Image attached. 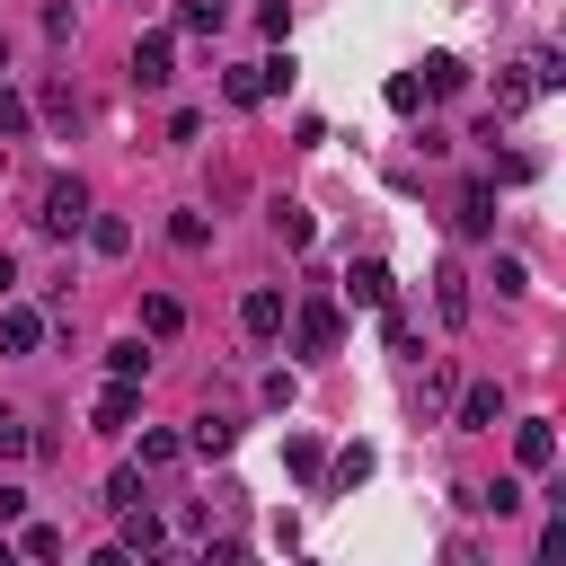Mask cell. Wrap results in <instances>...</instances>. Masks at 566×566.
<instances>
[{
  "label": "cell",
  "mask_w": 566,
  "mask_h": 566,
  "mask_svg": "<svg viewBox=\"0 0 566 566\" xmlns=\"http://www.w3.org/2000/svg\"><path fill=\"white\" fill-rule=\"evenodd\" d=\"M35 221H44V230H80V221H88V186H80V177H53Z\"/></svg>",
  "instance_id": "cell-1"
},
{
  "label": "cell",
  "mask_w": 566,
  "mask_h": 566,
  "mask_svg": "<svg viewBox=\"0 0 566 566\" xmlns=\"http://www.w3.org/2000/svg\"><path fill=\"white\" fill-rule=\"evenodd\" d=\"M133 80H142V88H168V80H177V44H168V35H142V44H133Z\"/></svg>",
  "instance_id": "cell-2"
},
{
  "label": "cell",
  "mask_w": 566,
  "mask_h": 566,
  "mask_svg": "<svg viewBox=\"0 0 566 566\" xmlns=\"http://www.w3.org/2000/svg\"><path fill=\"white\" fill-rule=\"evenodd\" d=\"M88 416H97V433H124V424H133V416H142V389H133V380H106V389H97V407H88Z\"/></svg>",
  "instance_id": "cell-3"
},
{
  "label": "cell",
  "mask_w": 566,
  "mask_h": 566,
  "mask_svg": "<svg viewBox=\"0 0 566 566\" xmlns=\"http://www.w3.org/2000/svg\"><path fill=\"white\" fill-rule=\"evenodd\" d=\"M433 310H442V327H469V274L460 265H433Z\"/></svg>",
  "instance_id": "cell-4"
},
{
  "label": "cell",
  "mask_w": 566,
  "mask_h": 566,
  "mask_svg": "<svg viewBox=\"0 0 566 566\" xmlns=\"http://www.w3.org/2000/svg\"><path fill=\"white\" fill-rule=\"evenodd\" d=\"M0 345H9V354H35V345H44V318H35L27 301H0Z\"/></svg>",
  "instance_id": "cell-5"
},
{
  "label": "cell",
  "mask_w": 566,
  "mask_h": 566,
  "mask_svg": "<svg viewBox=\"0 0 566 566\" xmlns=\"http://www.w3.org/2000/svg\"><path fill=\"white\" fill-rule=\"evenodd\" d=\"M513 460H522V469H548V460H557V424H548V416L513 424Z\"/></svg>",
  "instance_id": "cell-6"
},
{
  "label": "cell",
  "mask_w": 566,
  "mask_h": 566,
  "mask_svg": "<svg viewBox=\"0 0 566 566\" xmlns=\"http://www.w3.org/2000/svg\"><path fill=\"white\" fill-rule=\"evenodd\" d=\"M292 336H301V354H336V310H327V301H310V310L292 318Z\"/></svg>",
  "instance_id": "cell-7"
},
{
  "label": "cell",
  "mask_w": 566,
  "mask_h": 566,
  "mask_svg": "<svg viewBox=\"0 0 566 566\" xmlns=\"http://www.w3.org/2000/svg\"><path fill=\"white\" fill-rule=\"evenodd\" d=\"M345 292H354L363 310H389V265H380V256H363V265L345 274Z\"/></svg>",
  "instance_id": "cell-8"
},
{
  "label": "cell",
  "mask_w": 566,
  "mask_h": 566,
  "mask_svg": "<svg viewBox=\"0 0 566 566\" xmlns=\"http://www.w3.org/2000/svg\"><path fill=\"white\" fill-rule=\"evenodd\" d=\"M239 327H248V336H274V327H283V292H265V283H256V292L239 301Z\"/></svg>",
  "instance_id": "cell-9"
},
{
  "label": "cell",
  "mask_w": 566,
  "mask_h": 566,
  "mask_svg": "<svg viewBox=\"0 0 566 566\" xmlns=\"http://www.w3.org/2000/svg\"><path fill=\"white\" fill-rule=\"evenodd\" d=\"M495 416H504V389L495 380H469L460 389V424H495Z\"/></svg>",
  "instance_id": "cell-10"
},
{
  "label": "cell",
  "mask_w": 566,
  "mask_h": 566,
  "mask_svg": "<svg viewBox=\"0 0 566 566\" xmlns=\"http://www.w3.org/2000/svg\"><path fill=\"white\" fill-rule=\"evenodd\" d=\"M177 27L186 35H221L230 27V0H177Z\"/></svg>",
  "instance_id": "cell-11"
},
{
  "label": "cell",
  "mask_w": 566,
  "mask_h": 566,
  "mask_svg": "<svg viewBox=\"0 0 566 566\" xmlns=\"http://www.w3.org/2000/svg\"><path fill=\"white\" fill-rule=\"evenodd\" d=\"M424 88H433V97H460V88H469L460 53H424Z\"/></svg>",
  "instance_id": "cell-12"
},
{
  "label": "cell",
  "mask_w": 566,
  "mask_h": 566,
  "mask_svg": "<svg viewBox=\"0 0 566 566\" xmlns=\"http://www.w3.org/2000/svg\"><path fill=\"white\" fill-rule=\"evenodd\" d=\"M283 469H292V478H327V451H318L310 433H283Z\"/></svg>",
  "instance_id": "cell-13"
},
{
  "label": "cell",
  "mask_w": 566,
  "mask_h": 566,
  "mask_svg": "<svg viewBox=\"0 0 566 566\" xmlns=\"http://www.w3.org/2000/svg\"><path fill=\"white\" fill-rule=\"evenodd\" d=\"M159 539H168V531H159V522H150V513H142V504H124V539H115V548H124V557H133V548H142V557H150V548H159Z\"/></svg>",
  "instance_id": "cell-14"
},
{
  "label": "cell",
  "mask_w": 566,
  "mask_h": 566,
  "mask_svg": "<svg viewBox=\"0 0 566 566\" xmlns=\"http://www.w3.org/2000/svg\"><path fill=\"white\" fill-rule=\"evenodd\" d=\"M460 230H478V239L495 230V186H469V195H460Z\"/></svg>",
  "instance_id": "cell-15"
},
{
  "label": "cell",
  "mask_w": 566,
  "mask_h": 566,
  "mask_svg": "<svg viewBox=\"0 0 566 566\" xmlns=\"http://www.w3.org/2000/svg\"><path fill=\"white\" fill-rule=\"evenodd\" d=\"M221 97H230V106H256V97H265V71H256V62H239V71L221 80Z\"/></svg>",
  "instance_id": "cell-16"
},
{
  "label": "cell",
  "mask_w": 566,
  "mask_h": 566,
  "mask_svg": "<svg viewBox=\"0 0 566 566\" xmlns=\"http://www.w3.org/2000/svg\"><path fill=\"white\" fill-rule=\"evenodd\" d=\"M142 327H150V336H177V327H186V310H177L168 292H150V301H142Z\"/></svg>",
  "instance_id": "cell-17"
},
{
  "label": "cell",
  "mask_w": 566,
  "mask_h": 566,
  "mask_svg": "<svg viewBox=\"0 0 566 566\" xmlns=\"http://www.w3.org/2000/svg\"><path fill=\"white\" fill-rule=\"evenodd\" d=\"M106 371H115V380H142V371H150V354H142V336H124V345H106Z\"/></svg>",
  "instance_id": "cell-18"
},
{
  "label": "cell",
  "mask_w": 566,
  "mask_h": 566,
  "mask_svg": "<svg viewBox=\"0 0 566 566\" xmlns=\"http://www.w3.org/2000/svg\"><path fill=\"white\" fill-rule=\"evenodd\" d=\"M274 230H283V248H310V239H318V221H310L301 203H283V212H274Z\"/></svg>",
  "instance_id": "cell-19"
},
{
  "label": "cell",
  "mask_w": 566,
  "mask_h": 566,
  "mask_svg": "<svg viewBox=\"0 0 566 566\" xmlns=\"http://www.w3.org/2000/svg\"><path fill=\"white\" fill-rule=\"evenodd\" d=\"M18 548H27V557H62V531H53V522H18Z\"/></svg>",
  "instance_id": "cell-20"
},
{
  "label": "cell",
  "mask_w": 566,
  "mask_h": 566,
  "mask_svg": "<svg viewBox=\"0 0 566 566\" xmlns=\"http://www.w3.org/2000/svg\"><path fill=\"white\" fill-rule=\"evenodd\" d=\"M522 80H531V88H557V80H566V62H557V53H548V44H539V53H531V62H522Z\"/></svg>",
  "instance_id": "cell-21"
},
{
  "label": "cell",
  "mask_w": 566,
  "mask_h": 566,
  "mask_svg": "<svg viewBox=\"0 0 566 566\" xmlns=\"http://www.w3.org/2000/svg\"><path fill=\"white\" fill-rule=\"evenodd\" d=\"M186 442H195V451H203V460H212V451H230V416H203V424H195V433H186Z\"/></svg>",
  "instance_id": "cell-22"
},
{
  "label": "cell",
  "mask_w": 566,
  "mask_h": 566,
  "mask_svg": "<svg viewBox=\"0 0 566 566\" xmlns=\"http://www.w3.org/2000/svg\"><path fill=\"white\" fill-rule=\"evenodd\" d=\"M327 478H336V486H363V478H371V451H363V442H354V451H336V469H327Z\"/></svg>",
  "instance_id": "cell-23"
},
{
  "label": "cell",
  "mask_w": 566,
  "mask_h": 566,
  "mask_svg": "<svg viewBox=\"0 0 566 566\" xmlns=\"http://www.w3.org/2000/svg\"><path fill=\"white\" fill-rule=\"evenodd\" d=\"M389 106H398V115H416V106H424V80H416V71H398V80H389Z\"/></svg>",
  "instance_id": "cell-24"
},
{
  "label": "cell",
  "mask_w": 566,
  "mask_h": 566,
  "mask_svg": "<svg viewBox=\"0 0 566 566\" xmlns=\"http://www.w3.org/2000/svg\"><path fill=\"white\" fill-rule=\"evenodd\" d=\"M531 97H539V88H531V80H495V115H522V106H531Z\"/></svg>",
  "instance_id": "cell-25"
},
{
  "label": "cell",
  "mask_w": 566,
  "mask_h": 566,
  "mask_svg": "<svg viewBox=\"0 0 566 566\" xmlns=\"http://www.w3.org/2000/svg\"><path fill=\"white\" fill-rule=\"evenodd\" d=\"M44 115H53V124H80V97H71L62 80H44Z\"/></svg>",
  "instance_id": "cell-26"
},
{
  "label": "cell",
  "mask_w": 566,
  "mask_h": 566,
  "mask_svg": "<svg viewBox=\"0 0 566 566\" xmlns=\"http://www.w3.org/2000/svg\"><path fill=\"white\" fill-rule=\"evenodd\" d=\"M177 451H186V442H177V433H142V469H168V460H177Z\"/></svg>",
  "instance_id": "cell-27"
},
{
  "label": "cell",
  "mask_w": 566,
  "mask_h": 566,
  "mask_svg": "<svg viewBox=\"0 0 566 566\" xmlns=\"http://www.w3.org/2000/svg\"><path fill=\"white\" fill-rule=\"evenodd\" d=\"M106 504H115V513L142 504V469H115V478H106Z\"/></svg>",
  "instance_id": "cell-28"
},
{
  "label": "cell",
  "mask_w": 566,
  "mask_h": 566,
  "mask_svg": "<svg viewBox=\"0 0 566 566\" xmlns=\"http://www.w3.org/2000/svg\"><path fill=\"white\" fill-rule=\"evenodd\" d=\"M88 239H97L106 256H124V248H133V230H124V221H88Z\"/></svg>",
  "instance_id": "cell-29"
},
{
  "label": "cell",
  "mask_w": 566,
  "mask_h": 566,
  "mask_svg": "<svg viewBox=\"0 0 566 566\" xmlns=\"http://www.w3.org/2000/svg\"><path fill=\"white\" fill-rule=\"evenodd\" d=\"M168 239H177V248H203L212 230H203V212H177V221H168Z\"/></svg>",
  "instance_id": "cell-30"
},
{
  "label": "cell",
  "mask_w": 566,
  "mask_h": 566,
  "mask_svg": "<svg viewBox=\"0 0 566 566\" xmlns=\"http://www.w3.org/2000/svg\"><path fill=\"white\" fill-rule=\"evenodd\" d=\"M495 292L513 301V292H531V274H522V256H495Z\"/></svg>",
  "instance_id": "cell-31"
},
{
  "label": "cell",
  "mask_w": 566,
  "mask_h": 566,
  "mask_svg": "<svg viewBox=\"0 0 566 566\" xmlns=\"http://www.w3.org/2000/svg\"><path fill=\"white\" fill-rule=\"evenodd\" d=\"M0 133H9V142L27 133V97H9V88H0Z\"/></svg>",
  "instance_id": "cell-32"
},
{
  "label": "cell",
  "mask_w": 566,
  "mask_h": 566,
  "mask_svg": "<svg viewBox=\"0 0 566 566\" xmlns=\"http://www.w3.org/2000/svg\"><path fill=\"white\" fill-rule=\"evenodd\" d=\"M18 451H27V424H18V416H0V460H18Z\"/></svg>",
  "instance_id": "cell-33"
},
{
  "label": "cell",
  "mask_w": 566,
  "mask_h": 566,
  "mask_svg": "<svg viewBox=\"0 0 566 566\" xmlns=\"http://www.w3.org/2000/svg\"><path fill=\"white\" fill-rule=\"evenodd\" d=\"M9 522H27V486H0V531Z\"/></svg>",
  "instance_id": "cell-34"
},
{
  "label": "cell",
  "mask_w": 566,
  "mask_h": 566,
  "mask_svg": "<svg viewBox=\"0 0 566 566\" xmlns=\"http://www.w3.org/2000/svg\"><path fill=\"white\" fill-rule=\"evenodd\" d=\"M9 292H18V265H9V256H0V301H9Z\"/></svg>",
  "instance_id": "cell-35"
},
{
  "label": "cell",
  "mask_w": 566,
  "mask_h": 566,
  "mask_svg": "<svg viewBox=\"0 0 566 566\" xmlns=\"http://www.w3.org/2000/svg\"><path fill=\"white\" fill-rule=\"evenodd\" d=\"M0 53H9V44H0Z\"/></svg>",
  "instance_id": "cell-36"
}]
</instances>
